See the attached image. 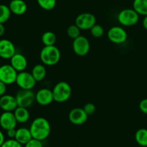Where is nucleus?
I'll return each mask as SVG.
<instances>
[{"label": "nucleus", "instance_id": "nucleus-26", "mask_svg": "<svg viewBox=\"0 0 147 147\" xmlns=\"http://www.w3.org/2000/svg\"><path fill=\"white\" fill-rule=\"evenodd\" d=\"M80 30H81L76 24H72L67 29V34L69 37L74 40L80 35Z\"/></svg>", "mask_w": 147, "mask_h": 147}, {"label": "nucleus", "instance_id": "nucleus-14", "mask_svg": "<svg viewBox=\"0 0 147 147\" xmlns=\"http://www.w3.org/2000/svg\"><path fill=\"white\" fill-rule=\"evenodd\" d=\"M54 100L53 90L42 88L35 93V101L41 106H48Z\"/></svg>", "mask_w": 147, "mask_h": 147}, {"label": "nucleus", "instance_id": "nucleus-3", "mask_svg": "<svg viewBox=\"0 0 147 147\" xmlns=\"http://www.w3.org/2000/svg\"><path fill=\"white\" fill-rule=\"evenodd\" d=\"M72 89L69 83L61 81L57 83L53 89V98L57 103L66 102L71 96Z\"/></svg>", "mask_w": 147, "mask_h": 147}, {"label": "nucleus", "instance_id": "nucleus-36", "mask_svg": "<svg viewBox=\"0 0 147 147\" xmlns=\"http://www.w3.org/2000/svg\"><path fill=\"white\" fill-rule=\"evenodd\" d=\"M143 27H144L145 30H147V15L144 16V18L143 20Z\"/></svg>", "mask_w": 147, "mask_h": 147}, {"label": "nucleus", "instance_id": "nucleus-34", "mask_svg": "<svg viewBox=\"0 0 147 147\" xmlns=\"http://www.w3.org/2000/svg\"><path fill=\"white\" fill-rule=\"evenodd\" d=\"M5 142L4 140V134L2 133L1 130H0V147L1 146V145L3 144V143Z\"/></svg>", "mask_w": 147, "mask_h": 147}, {"label": "nucleus", "instance_id": "nucleus-22", "mask_svg": "<svg viewBox=\"0 0 147 147\" xmlns=\"http://www.w3.org/2000/svg\"><path fill=\"white\" fill-rule=\"evenodd\" d=\"M135 140L141 146H147V129H139L135 134Z\"/></svg>", "mask_w": 147, "mask_h": 147}, {"label": "nucleus", "instance_id": "nucleus-6", "mask_svg": "<svg viewBox=\"0 0 147 147\" xmlns=\"http://www.w3.org/2000/svg\"><path fill=\"white\" fill-rule=\"evenodd\" d=\"M15 83L20 88V89L32 90L33 88L35 86L37 81L31 73L22 71L20 72L17 74Z\"/></svg>", "mask_w": 147, "mask_h": 147}, {"label": "nucleus", "instance_id": "nucleus-31", "mask_svg": "<svg viewBox=\"0 0 147 147\" xmlns=\"http://www.w3.org/2000/svg\"><path fill=\"white\" fill-rule=\"evenodd\" d=\"M139 109L142 113L147 115V98H144L141 100L140 103H139Z\"/></svg>", "mask_w": 147, "mask_h": 147}, {"label": "nucleus", "instance_id": "nucleus-13", "mask_svg": "<svg viewBox=\"0 0 147 147\" xmlns=\"http://www.w3.org/2000/svg\"><path fill=\"white\" fill-rule=\"evenodd\" d=\"M16 53L14 45L7 39L0 40V57L3 59H11Z\"/></svg>", "mask_w": 147, "mask_h": 147}, {"label": "nucleus", "instance_id": "nucleus-11", "mask_svg": "<svg viewBox=\"0 0 147 147\" xmlns=\"http://www.w3.org/2000/svg\"><path fill=\"white\" fill-rule=\"evenodd\" d=\"M88 117V116L87 113L85 112L83 109H80V108H75L72 109L68 115L70 121L76 126L84 124L87 121Z\"/></svg>", "mask_w": 147, "mask_h": 147}, {"label": "nucleus", "instance_id": "nucleus-17", "mask_svg": "<svg viewBox=\"0 0 147 147\" xmlns=\"http://www.w3.org/2000/svg\"><path fill=\"white\" fill-rule=\"evenodd\" d=\"M9 7L11 13L16 15H22L27 9V5L23 0H11Z\"/></svg>", "mask_w": 147, "mask_h": 147}, {"label": "nucleus", "instance_id": "nucleus-16", "mask_svg": "<svg viewBox=\"0 0 147 147\" xmlns=\"http://www.w3.org/2000/svg\"><path fill=\"white\" fill-rule=\"evenodd\" d=\"M10 65L19 73L24 71L27 67V58L20 53H15L10 59Z\"/></svg>", "mask_w": 147, "mask_h": 147}, {"label": "nucleus", "instance_id": "nucleus-24", "mask_svg": "<svg viewBox=\"0 0 147 147\" xmlns=\"http://www.w3.org/2000/svg\"><path fill=\"white\" fill-rule=\"evenodd\" d=\"M11 13L8 6L5 4H0V23L4 24L8 21L11 16Z\"/></svg>", "mask_w": 147, "mask_h": 147}, {"label": "nucleus", "instance_id": "nucleus-10", "mask_svg": "<svg viewBox=\"0 0 147 147\" xmlns=\"http://www.w3.org/2000/svg\"><path fill=\"white\" fill-rule=\"evenodd\" d=\"M96 18L93 14L85 12L80 14L76 19V24L83 30H90L91 27L96 24Z\"/></svg>", "mask_w": 147, "mask_h": 147}, {"label": "nucleus", "instance_id": "nucleus-20", "mask_svg": "<svg viewBox=\"0 0 147 147\" xmlns=\"http://www.w3.org/2000/svg\"><path fill=\"white\" fill-rule=\"evenodd\" d=\"M31 73L36 81L40 82L45 79L47 71L45 67L43 65L37 64L33 67Z\"/></svg>", "mask_w": 147, "mask_h": 147}, {"label": "nucleus", "instance_id": "nucleus-12", "mask_svg": "<svg viewBox=\"0 0 147 147\" xmlns=\"http://www.w3.org/2000/svg\"><path fill=\"white\" fill-rule=\"evenodd\" d=\"M17 123V121L14 112L4 111L0 116V126L4 130L15 129Z\"/></svg>", "mask_w": 147, "mask_h": 147}, {"label": "nucleus", "instance_id": "nucleus-30", "mask_svg": "<svg viewBox=\"0 0 147 147\" xmlns=\"http://www.w3.org/2000/svg\"><path fill=\"white\" fill-rule=\"evenodd\" d=\"M24 147H43V146L42 141L32 138L30 142H28L24 145Z\"/></svg>", "mask_w": 147, "mask_h": 147}, {"label": "nucleus", "instance_id": "nucleus-1", "mask_svg": "<svg viewBox=\"0 0 147 147\" xmlns=\"http://www.w3.org/2000/svg\"><path fill=\"white\" fill-rule=\"evenodd\" d=\"M30 130L33 139L43 141L47 139L51 131V126L48 121L43 117L34 119L30 125Z\"/></svg>", "mask_w": 147, "mask_h": 147}, {"label": "nucleus", "instance_id": "nucleus-18", "mask_svg": "<svg viewBox=\"0 0 147 147\" xmlns=\"http://www.w3.org/2000/svg\"><path fill=\"white\" fill-rule=\"evenodd\" d=\"M32 139V136L30 129L23 127L17 129V133H16L14 139H16L22 145H25Z\"/></svg>", "mask_w": 147, "mask_h": 147}, {"label": "nucleus", "instance_id": "nucleus-4", "mask_svg": "<svg viewBox=\"0 0 147 147\" xmlns=\"http://www.w3.org/2000/svg\"><path fill=\"white\" fill-rule=\"evenodd\" d=\"M139 14L134 9H125L118 14V21L124 27L134 26L139 22Z\"/></svg>", "mask_w": 147, "mask_h": 147}, {"label": "nucleus", "instance_id": "nucleus-33", "mask_svg": "<svg viewBox=\"0 0 147 147\" xmlns=\"http://www.w3.org/2000/svg\"><path fill=\"white\" fill-rule=\"evenodd\" d=\"M16 133H17V130L15 129H9L7 131V134L9 139H14L16 136Z\"/></svg>", "mask_w": 147, "mask_h": 147}, {"label": "nucleus", "instance_id": "nucleus-15", "mask_svg": "<svg viewBox=\"0 0 147 147\" xmlns=\"http://www.w3.org/2000/svg\"><path fill=\"white\" fill-rule=\"evenodd\" d=\"M18 107L15 96L5 95L0 97V108L4 111L13 112Z\"/></svg>", "mask_w": 147, "mask_h": 147}, {"label": "nucleus", "instance_id": "nucleus-2", "mask_svg": "<svg viewBox=\"0 0 147 147\" xmlns=\"http://www.w3.org/2000/svg\"><path fill=\"white\" fill-rule=\"evenodd\" d=\"M40 57L41 61L45 65H55L60 60V50L55 45L45 46L40 52Z\"/></svg>", "mask_w": 147, "mask_h": 147}, {"label": "nucleus", "instance_id": "nucleus-29", "mask_svg": "<svg viewBox=\"0 0 147 147\" xmlns=\"http://www.w3.org/2000/svg\"><path fill=\"white\" fill-rule=\"evenodd\" d=\"M83 110L85 111L86 113L88 114V116H90V115H93V113L96 111V106L93 103H88L83 106Z\"/></svg>", "mask_w": 147, "mask_h": 147}, {"label": "nucleus", "instance_id": "nucleus-19", "mask_svg": "<svg viewBox=\"0 0 147 147\" xmlns=\"http://www.w3.org/2000/svg\"><path fill=\"white\" fill-rule=\"evenodd\" d=\"M14 114L17 119V123H24L27 122L30 119V112H29L27 108L18 107L14 111Z\"/></svg>", "mask_w": 147, "mask_h": 147}, {"label": "nucleus", "instance_id": "nucleus-28", "mask_svg": "<svg viewBox=\"0 0 147 147\" xmlns=\"http://www.w3.org/2000/svg\"><path fill=\"white\" fill-rule=\"evenodd\" d=\"M1 147H22V145L19 143L16 139H9L5 141Z\"/></svg>", "mask_w": 147, "mask_h": 147}, {"label": "nucleus", "instance_id": "nucleus-7", "mask_svg": "<svg viewBox=\"0 0 147 147\" xmlns=\"http://www.w3.org/2000/svg\"><path fill=\"white\" fill-rule=\"evenodd\" d=\"M18 72L11 65L0 66V80L7 85L13 84L16 82Z\"/></svg>", "mask_w": 147, "mask_h": 147}, {"label": "nucleus", "instance_id": "nucleus-35", "mask_svg": "<svg viewBox=\"0 0 147 147\" xmlns=\"http://www.w3.org/2000/svg\"><path fill=\"white\" fill-rule=\"evenodd\" d=\"M5 32V27H4V24L0 23V37L2 36Z\"/></svg>", "mask_w": 147, "mask_h": 147}, {"label": "nucleus", "instance_id": "nucleus-21", "mask_svg": "<svg viewBox=\"0 0 147 147\" xmlns=\"http://www.w3.org/2000/svg\"><path fill=\"white\" fill-rule=\"evenodd\" d=\"M133 9L139 15H147V0H134Z\"/></svg>", "mask_w": 147, "mask_h": 147}, {"label": "nucleus", "instance_id": "nucleus-25", "mask_svg": "<svg viewBox=\"0 0 147 147\" xmlns=\"http://www.w3.org/2000/svg\"><path fill=\"white\" fill-rule=\"evenodd\" d=\"M38 5L42 9L47 11H50L55 8L56 6V0H37Z\"/></svg>", "mask_w": 147, "mask_h": 147}, {"label": "nucleus", "instance_id": "nucleus-8", "mask_svg": "<svg viewBox=\"0 0 147 147\" xmlns=\"http://www.w3.org/2000/svg\"><path fill=\"white\" fill-rule=\"evenodd\" d=\"M73 50L78 56L86 55L90 50V42L87 37L80 35L73 42Z\"/></svg>", "mask_w": 147, "mask_h": 147}, {"label": "nucleus", "instance_id": "nucleus-9", "mask_svg": "<svg viewBox=\"0 0 147 147\" xmlns=\"http://www.w3.org/2000/svg\"><path fill=\"white\" fill-rule=\"evenodd\" d=\"M109 40L114 44H122L127 40V32L119 26H115L109 29L107 33Z\"/></svg>", "mask_w": 147, "mask_h": 147}, {"label": "nucleus", "instance_id": "nucleus-5", "mask_svg": "<svg viewBox=\"0 0 147 147\" xmlns=\"http://www.w3.org/2000/svg\"><path fill=\"white\" fill-rule=\"evenodd\" d=\"M17 104L20 107L29 108L35 101V93L32 90L20 89L15 95Z\"/></svg>", "mask_w": 147, "mask_h": 147}, {"label": "nucleus", "instance_id": "nucleus-23", "mask_svg": "<svg viewBox=\"0 0 147 147\" xmlns=\"http://www.w3.org/2000/svg\"><path fill=\"white\" fill-rule=\"evenodd\" d=\"M56 41H57V37L53 32H45L42 35V42L45 46L55 45Z\"/></svg>", "mask_w": 147, "mask_h": 147}, {"label": "nucleus", "instance_id": "nucleus-27", "mask_svg": "<svg viewBox=\"0 0 147 147\" xmlns=\"http://www.w3.org/2000/svg\"><path fill=\"white\" fill-rule=\"evenodd\" d=\"M90 34L92 36L96 38H99V37H102L103 34H104V30H103V27L100 24H95L93 27L90 29Z\"/></svg>", "mask_w": 147, "mask_h": 147}, {"label": "nucleus", "instance_id": "nucleus-32", "mask_svg": "<svg viewBox=\"0 0 147 147\" xmlns=\"http://www.w3.org/2000/svg\"><path fill=\"white\" fill-rule=\"evenodd\" d=\"M7 90V84L0 80V97L4 96Z\"/></svg>", "mask_w": 147, "mask_h": 147}]
</instances>
